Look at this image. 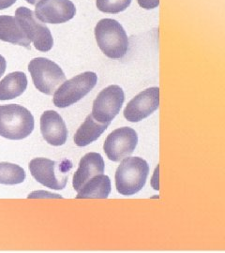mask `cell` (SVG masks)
Masks as SVG:
<instances>
[{
	"mask_svg": "<svg viewBox=\"0 0 225 253\" xmlns=\"http://www.w3.org/2000/svg\"><path fill=\"white\" fill-rule=\"evenodd\" d=\"M34 118L18 104L0 105V136L9 140H23L32 133Z\"/></svg>",
	"mask_w": 225,
	"mask_h": 253,
	"instance_id": "cell-1",
	"label": "cell"
},
{
	"mask_svg": "<svg viewBox=\"0 0 225 253\" xmlns=\"http://www.w3.org/2000/svg\"><path fill=\"white\" fill-rule=\"evenodd\" d=\"M95 37L99 49L109 58L119 59L125 56L129 39L123 27L116 20H100L95 27Z\"/></svg>",
	"mask_w": 225,
	"mask_h": 253,
	"instance_id": "cell-2",
	"label": "cell"
},
{
	"mask_svg": "<svg viewBox=\"0 0 225 253\" xmlns=\"http://www.w3.org/2000/svg\"><path fill=\"white\" fill-rule=\"evenodd\" d=\"M149 173V166L139 157L125 158L116 172V187L118 193L124 196L134 195L145 185Z\"/></svg>",
	"mask_w": 225,
	"mask_h": 253,
	"instance_id": "cell-3",
	"label": "cell"
},
{
	"mask_svg": "<svg viewBox=\"0 0 225 253\" xmlns=\"http://www.w3.org/2000/svg\"><path fill=\"white\" fill-rule=\"evenodd\" d=\"M69 160L54 162L45 158H37L29 163L31 175L39 183L52 190H63L67 185L68 173L72 170Z\"/></svg>",
	"mask_w": 225,
	"mask_h": 253,
	"instance_id": "cell-4",
	"label": "cell"
},
{
	"mask_svg": "<svg viewBox=\"0 0 225 253\" xmlns=\"http://www.w3.org/2000/svg\"><path fill=\"white\" fill-rule=\"evenodd\" d=\"M98 82V76L95 73L86 72L71 80L64 82L54 91L53 102L58 108H66L86 97L92 90Z\"/></svg>",
	"mask_w": 225,
	"mask_h": 253,
	"instance_id": "cell-5",
	"label": "cell"
},
{
	"mask_svg": "<svg viewBox=\"0 0 225 253\" xmlns=\"http://www.w3.org/2000/svg\"><path fill=\"white\" fill-rule=\"evenodd\" d=\"M28 71L35 87L45 95H52L57 86L66 81L62 69L45 57L32 59L28 64Z\"/></svg>",
	"mask_w": 225,
	"mask_h": 253,
	"instance_id": "cell-6",
	"label": "cell"
},
{
	"mask_svg": "<svg viewBox=\"0 0 225 253\" xmlns=\"http://www.w3.org/2000/svg\"><path fill=\"white\" fill-rule=\"evenodd\" d=\"M15 18L30 42H33L38 51L48 52L54 45L50 29L39 21L35 12L26 7H20L15 11Z\"/></svg>",
	"mask_w": 225,
	"mask_h": 253,
	"instance_id": "cell-7",
	"label": "cell"
},
{
	"mask_svg": "<svg viewBox=\"0 0 225 253\" xmlns=\"http://www.w3.org/2000/svg\"><path fill=\"white\" fill-rule=\"evenodd\" d=\"M125 100L123 89L116 85H110L100 91L93 102L92 117L99 123H110L117 117Z\"/></svg>",
	"mask_w": 225,
	"mask_h": 253,
	"instance_id": "cell-8",
	"label": "cell"
},
{
	"mask_svg": "<svg viewBox=\"0 0 225 253\" xmlns=\"http://www.w3.org/2000/svg\"><path fill=\"white\" fill-rule=\"evenodd\" d=\"M137 143L138 135L135 129L123 126L109 134L104 142L103 150L110 161L117 163L134 153Z\"/></svg>",
	"mask_w": 225,
	"mask_h": 253,
	"instance_id": "cell-9",
	"label": "cell"
},
{
	"mask_svg": "<svg viewBox=\"0 0 225 253\" xmlns=\"http://www.w3.org/2000/svg\"><path fill=\"white\" fill-rule=\"evenodd\" d=\"M160 106V88L150 87L142 91L127 104L124 118L130 122H139L148 118Z\"/></svg>",
	"mask_w": 225,
	"mask_h": 253,
	"instance_id": "cell-10",
	"label": "cell"
},
{
	"mask_svg": "<svg viewBox=\"0 0 225 253\" xmlns=\"http://www.w3.org/2000/svg\"><path fill=\"white\" fill-rule=\"evenodd\" d=\"M75 13L76 8L70 0H40L35 9L37 18L45 24H63Z\"/></svg>",
	"mask_w": 225,
	"mask_h": 253,
	"instance_id": "cell-11",
	"label": "cell"
},
{
	"mask_svg": "<svg viewBox=\"0 0 225 253\" xmlns=\"http://www.w3.org/2000/svg\"><path fill=\"white\" fill-rule=\"evenodd\" d=\"M41 132L45 141L54 146L63 145L68 138V128L63 118L53 110L45 111L42 115Z\"/></svg>",
	"mask_w": 225,
	"mask_h": 253,
	"instance_id": "cell-12",
	"label": "cell"
},
{
	"mask_svg": "<svg viewBox=\"0 0 225 253\" xmlns=\"http://www.w3.org/2000/svg\"><path fill=\"white\" fill-rule=\"evenodd\" d=\"M104 167V161L100 154L90 152L85 155L80 161L78 170L73 175L72 186L74 190L78 192L88 181L103 173Z\"/></svg>",
	"mask_w": 225,
	"mask_h": 253,
	"instance_id": "cell-13",
	"label": "cell"
},
{
	"mask_svg": "<svg viewBox=\"0 0 225 253\" xmlns=\"http://www.w3.org/2000/svg\"><path fill=\"white\" fill-rule=\"evenodd\" d=\"M0 41L30 49V41L27 39L18 21L13 16L0 15Z\"/></svg>",
	"mask_w": 225,
	"mask_h": 253,
	"instance_id": "cell-14",
	"label": "cell"
},
{
	"mask_svg": "<svg viewBox=\"0 0 225 253\" xmlns=\"http://www.w3.org/2000/svg\"><path fill=\"white\" fill-rule=\"evenodd\" d=\"M109 125L110 123H99L96 121L92 115L88 116L74 135L75 145L80 147L90 145L106 130Z\"/></svg>",
	"mask_w": 225,
	"mask_h": 253,
	"instance_id": "cell-15",
	"label": "cell"
},
{
	"mask_svg": "<svg viewBox=\"0 0 225 253\" xmlns=\"http://www.w3.org/2000/svg\"><path fill=\"white\" fill-rule=\"evenodd\" d=\"M111 192V181L107 175L98 174L88 181L78 191L76 199H106Z\"/></svg>",
	"mask_w": 225,
	"mask_h": 253,
	"instance_id": "cell-16",
	"label": "cell"
},
{
	"mask_svg": "<svg viewBox=\"0 0 225 253\" xmlns=\"http://www.w3.org/2000/svg\"><path fill=\"white\" fill-rule=\"evenodd\" d=\"M27 87V75L22 72L8 74L0 81V100H13L21 96Z\"/></svg>",
	"mask_w": 225,
	"mask_h": 253,
	"instance_id": "cell-17",
	"label": "cell"
},
{
	"mask_svg": "<svg viewBox=\"0 0 225 253\" xmlns=\"http://www.w3.org/2000/svg\"><path fill=\"white\" fill-rule=\"evenodd\" d=\"M26 179V172L17 164L0 163V184L16 185Z\"/></svg>",
	"mask_w": 225,
	"mask_h": 253,
	"instance_id": "cell-18",
	"label": "cell"
},
{
	"mask_svg": "<svg viewBox=\"0 0 225 253\" xmlns=\"http://www.w3.org/2000/svg\"><path fill=\"white\" fill-rule=\"evenodd\" d=\"M132 0H97L96 5L100 11L105 13L116 14L125 9L131 5Z\"/></svg>",
	"mask_w": 225,
	"mask_h": 253,
	"instance_id": "cell-19",
	"label": "cell"
},
{
	"mask_svg": "<svg viewBox=\"0 0 225 253\" xmlns=\"http://www.w3.org/2000/svg\"><path fill=\"white\" fill-rule=\"evenodd\" d=\"M141 8L145 9H152L158 8L160 5V0H137Z\"/></svg>",
	"mask_w": 225,
	"mask_h": 253,
	"instance_id": "cell-20",
	"label": "cell"
},
{
	"mask_svg": "<svg viewBox=\"0 0 225 253\" xmlns=\"http://www.w3.org/2000/svg\"><path fill=\"white\" fill-rule=\"evenodd\" d=\"M17 0H0V10L11 7Z\"/></svg>",
	"mask_w": 225,
	"mask_h": 253,
	"instance_id": "cell-21",
	"label": "cell"
},
{
	"mask_svg": "<svg viewBox=\"0 0 225 253\" xmlns=\"http://www.w3.org/2000/svg\"><path fill=\"white\" fill-rule=\"evenodd\" d=\"M6 67H7L6 60H5V58L0 54V77L6 72Z\"/></svg>",
	"mask_w": 225,
	"mask_h": 253,
	"instance_id": "cell-22",
	"label": "cell"
},
{
	"mask_svg": "<svg viewBox=\"0 0 225 253\" xmlns=\"http://www.w3.org/2000/svg\"><path fill=\"white\" fill-rule=\"evenodd\" d=\"M26 1H27V3L31 4V5H35L40 0H26Z\"/></svg>",
	"mask_w": 225,
	"mask_h": 253,
	"instance_id": "cell-23",
	"label": "cell"
}]
</instances>
